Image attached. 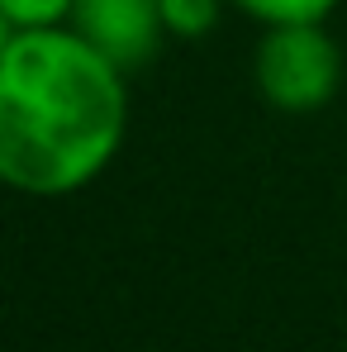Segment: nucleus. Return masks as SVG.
I'll return each instance as SVG.
<instances>
[{"instance_id":"1","label":"nucleus","mask_w":347,"mask_h":352,"mask_svg":"<svg viewBox=\"0 0 347 352\" xmlns=\"http://www.w3.org/2000/svg\"><path fill=\"white\" fill-rule=\"evenodd\" d=\"M124 76L71 24L14 29L0 53V186L38 200L86 190L128 133Z\"/></svg>"},{"instance_id":"2","label":"nucleus","mask_w":347,"mask_h":352,"mask_svg":"<svg viewBox=\"0 0 347 352\" xmlns=\"http://www.w3.org/2000/svg\"><path fill=\"white\" fill-rule=\"evenodd\" d=\"M252 81L267 105L314 115L343 86V53L324 24H271L252 53Z\"/></svg>"},{"instance_id":"3","label":"nucleus","mask_w":347,"mask_h":352,"mask_svg":"<svg viewBox=\"0 0 347 352\" xmlns=\"http://www.w3.org/2000/svg\"><path fill=\"white\" fill-rule=\"evenodd\" d=\"M100 58H110L119 72H133L157 58L167 24L157 14V0H76L67 19Z\"/></svg>"},{"instance_id":"4","label":"nucleus","mask_w":347,"mask_h":352,"mask_svg":"<svg viewBox=\"0 0 347 352\" xmlns=\"http://www.w3.org/2000/svg\"><path fill=\"white\" fill-rule=\"evenodd\" d=\"M229 5L271 29V24H328V14L343 0H229Z\"/></svg>"},{"instance_id":"5","label":"nucleus","mask_w":347,"mask_h":352,"mask_svg":"<svg viewBox=\"0 0 347 352\" xmlns=\"http://www.w3.org/2000/svg\"><path fill=\"white\" fill-rule=\"evenodd\" d=\"M157 14L167 24V38L195 43V38L214 34L219 14H224V0H157Z\"/></svg>"},{"instance_id":"6","label":"nucleus","mask_w":347,"mask_h":352,"mask_svg":"<svg viewBox=\"0 0 347 352\" xmlns=\"http://www.w3.org/2000/svg\"><path fill=\"white\" fill-rule=\"evenodd\" d=\"M5 19L14 29H48V24H67L76 0H0Z\"/></svg>"},{"instance_id":"7","label":"nucleus","mask_w":347,"mask_h":352,"mask_svg":"<svg viewBox=\"0 0 347 352\" xmlns=\"http://www.w3.org/2000/svg\"><path fill=\"white\" fill-rule=\"evenodd\" d=\"M10 38H14V24H10V19H5V10H0V53L10 48Z\"/></svg>"}]
</instances>
